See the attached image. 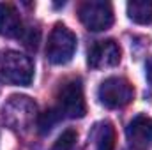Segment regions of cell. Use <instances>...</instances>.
I'll return each mask as SVG.
<instances>
[{"label": "cell", "mask_w": 152, "mask_h": 150, "mask_svg": "<svg viewBox=\"0 0 152 150\" xmlns=\"http://www.w3.org/2000/svg\"><path fill=\"white\" fill-rule=\"evenodd\" d=\"M34 79V62L30 57L5 50L0 51V81L7 85L28 87Z\"/></svg>", "instance_id": "1"}, {"label": "cell", "mask_w": 152, "mask_h": 150, "mask_svg": "<svg viewBox=\"0 0 152 150\" xmlns=\"http://www.w3.org/2000/svg\"><path fill=\"white\" fill-rule=\"evenodd\" d=\"M62 117L67 118H81L87 113L83 85L80 78L66 79L57 90V106Z\"/></svg>", "instance_id": "2"}, {"label": "cell", "mask_w": 152, "mask_h": 150, "mask_svg": "<svg viewBox=\"0 0 152 150\" xmlns=\"http://www.w3.org/2000/svg\"><path fill=\"white\" fill-rule=\"evenodd\" d=\"M76 36L73 30H69L66 25L57 23L48 37L46 44V58L55 66L67 64L76 51Z\"/></svg>", "instance_id": "3"}, {"label": "cell", "mask_w": 152, "mask_h": 150, "mask_svg": "<svg viewBox=\"0 0 152 150\" xmlns=\"http://www.w3.org/2000/svg\"><path fill=\"white\" fill-rule=\"evenodd\" d=\"M80 21L92 32L108 30L113 25V7L103 0H85L78 5Z\"/></svg>", "instance_id": "4"}, {"label": "cell", "mask_w": 152, "mask_h": 150, "mask_svg": "<svg viewBox=\"0 0 152 150\" xmlns=\"http://www.w3.org/2000/svg\"><path fill=\"white\" fill-rule=\"evenodd\" d=\"M97 97L101 104H104L106 108H112V110L124 108L134 99V87L126 78L112 76L101 83L97 90Z\"/></svg>", "instance_id": "5"}, {"label": "cell", "mask_w": 152, "mask_h": 150, "mask_svg": "<svg viewBox=\"0 0 152 150\" xmlns=\"http://www.w3.org/2000/svg\"><path fill=\"white\" fill-rule=\"evenodd\" d=\"M36 117V104L25 95H12L4 106V120L14 131H25L32 125Z\"/></svg>", "instance_id": "6"}, {"label": "cell", "mask_w": 152, "mask_h": 150, "mask_svg": "<svg viewBox=\"0 0 152 150\" xmlns=\"http://www.w3.org/2000/svg\"><path fill=\"white\" fill-rule=\"evenodd\" d=\"M88 66L92 69H106L115 67L120 62V46L113 39H104V41H96L88 48Z\"/></svg>", "instance_id": "7"}, {"label": "cell", "mask_w": 152, "mask_h": 150, "mask_svg": "<svg viewBox=\"0 0 152 150\" xmlns=\"http://www.w3.org/2000/svg\"><path fill=\"white\" fill-rule=\"evenodd\" d=\"M25 27L18 9L9 2H0V36L4 37H21Z\"/></svg>", "instance_id": "8"}, {"label": "cell", "mask_w": 152, "mask_h": 150, "mask_svg": "<svg viewBox=\"0 0 152 150\" xmlns=\"http://www.w3.org/2000/svg\"><path fill=\"white\" fill-rule=\"evenodd\" d=\"M126 136L133 147H147L152 143V118L147 115H138L134 117L127 129Z\"/></svg>", "instance_id": "9"}, {"label": "cell", "mask_w": 152, "mask_h": 150, "mask_svg": "<svg viewBox=\"0 0 152 150\" xmlns=\"http://www.w3.org/2000/svg\"><path fill=\"white\" fill-rule=\"evenodd\" d=\"M94 143V150H113L115 149V127L112 122H97L88 138Z\"/></svg>", "instance_id": "10"}, {"label": "cell", "mask_w": 152, "mask_h": 150, "mask_svg": "<svg viewBox=\"0 0 152 150\" xmlns=\"http://www.w3.org/2000/svg\"><path fill=\"white\" fill-rule=\"evenodd\" d=\"M127 16L138 25L152 23V0H133L127 4Z\"/></svg>", "instance_id": "11"}, {"label": "cell", "mask_w": 152, "mask_h": 150, "mask_svg": "<svg viewBox=\"0 0 152 150\" xmlns=\"http://www.w3.org/2000/svg\"><path fill=\"white\" fill-rule=\"evenodd\" d=\"M60 120H62V115H60V111L53 106V108L42 111L37 117V131L41 134H48Z\"/></svg>", "instance_id": "12"}, {"label": "cell", "mask_w": 152, "mask_h": 150, "mask_svg": "<svg viewBox=\"0 0 152 150\" xmlns=\"http://www.w3.org/2000/svg\"><path fill=\"white\" fill-rule=\"evenodd\" d=\"M76 140H78V133L75 129H66L57 138V141L53 143V149L51 150H73L76 145Z\"/></svg>", "instance_id": "13"}, {"label": "cell", "mask_w": 152, "mask_h": 150, "mask_svg": "<svg viewBox=\"0 0 152 150\" xmlns=\"http://www.w3.org/2000/svg\"><path fill=\"white\" fill-rule=\"evenodd\" d=\"M145 74H147L149 83L152 85V57H149V60H147V64H145Z\"/></svg>", "instance_id": "14"}]
</instances>
